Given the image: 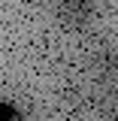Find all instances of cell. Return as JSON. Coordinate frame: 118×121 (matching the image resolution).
<instances>
[{
	"mask_svg": "<svg viewBox=\"0 0 118 121\" xmlns=\"http://www.w3.org/2000/svg\"><path fill=\"white\" fill-rule=\"evenodd\" d=\"M0 121H18V112H15L12 106L0 103Z\"/></svg>",
	"mask_w": 118,
	"mask_h": 121,
	"instance_id": "6da1fadb",
	"label": "cell"
}]
</instances>
